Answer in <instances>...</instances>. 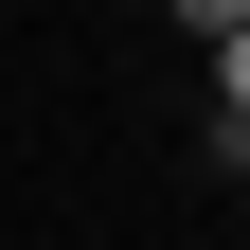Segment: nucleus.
Returning <instances> with one entry per match:
<instances>
[{"mask_svg":"<svg viewBox=\"0 0 250 250\" xmlns=\"http://www.w3.org/2000/svg\"><path fill=\"white\" fill-rule=\"evenodd\" d=\"M161 18H179V36H250V0H161Z\"/></svg>","mask_w":250,"mask_h":250,"instance_id":"1","label":"nucleus"},{"mask_svg":"<svg viewBox=\"0 0 250 250\" xmlns=\"http://www.w3.org/2000/svg\"><path fill=\"white\" fill-rule=\"evenodd\" d=\"M214 89H232V125H250V36H214Z\"/></svg>","mask_w":250,"mask_h":250,"instance_id":"2","label":"nucleus"},{"mask_svg":"<svg viewBox=\"0 0 250 250\" xmlns=\"http://www.w3.org/2000/svg\"><path fill=\"white\" fill-rule=\"evenodd\" d=\"M232 161H250V125H232Z\"/></svg>","mask_w":250,"mask_h":250,"instance_id":"3","label":"nucleus"}]
</instances>
